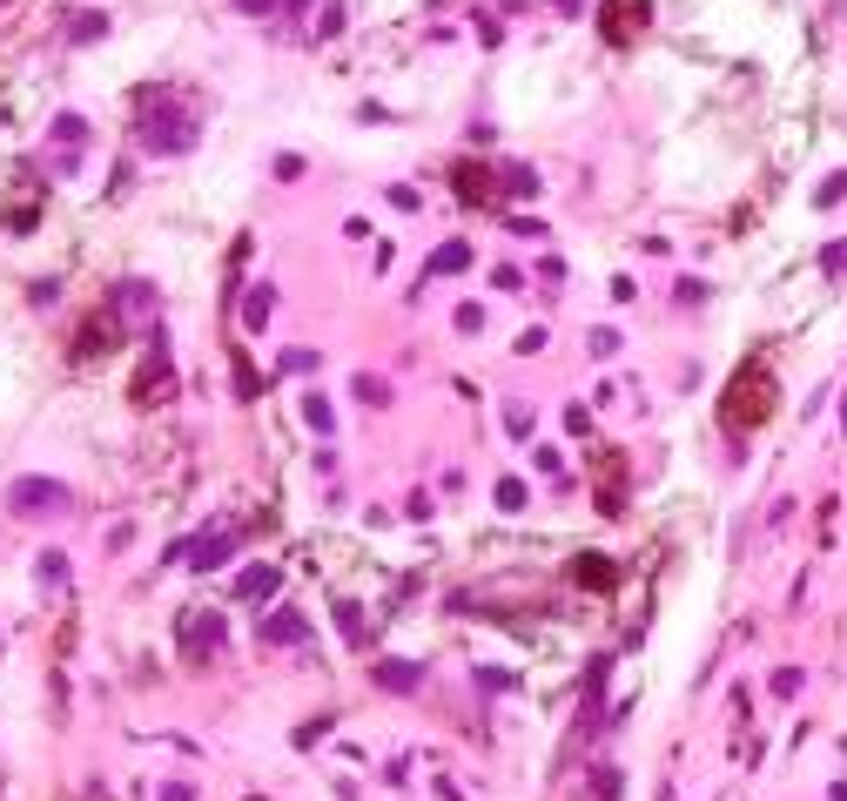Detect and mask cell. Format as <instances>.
<instances>
[{
    "label": "cell",
    "instance_id": "16",
    "mask_svg": "<svg viewBox=\"0 0 847 801\" xmlns=\"http://www.w3.org/2000/svg\"><path fill=\"white\" fill-rule=\"evenodd\" d=\"M559 14H579V0H559Z\"/></svg>",
    "mask_w": 847,
    "mask_h": 801
},
{
    "label": "cell",
    "instance_id": "12",
    "mask_svg": "<svg viewBox=\"0 0 847 801\" xmlns=\"http://www.w3.org/2000/svg\"><path fill=\"white\" fill-rule=\"evenodd\" d=\"M377 680L384 687H418V667H377Z\"/></svg>",
    "mask_w": 847,
    "mask_h": 801
},
{
    "label": "cell",
    "instance_id": "6",
    "mask_svg": "<svg viewBox=\"0 0 847 801\" xmlns=\"http://www.w3.org/2000/svg\"><path fill=\"white\" fill-rule=\"evenodd\" d=\"M182 640H188V654H196V646H216L222 620H216V613H196V620H182Z\"/></svg>",
    "mask_w": 847,
    "mask_h": 801
},
{
    "label": "cell",
    "instance_id": "3",
    "mask_svg": "<svg viewBox=\"0 0 847 801\" xmlns=\"http://www.w3.org/2000/svg\"><path fill=\"white\" fill-rule=\"evenodd\" d=\"M646 21H652V0H605V14H599V27H605V41H612V47L639 41Z\"/></svg>",
    "mask_w": 847,
    "mask_h": 801
},
{
    "label": "cell",
    "instance_id": "14",
    "mask_svg": "<svg viewBox=\"0 0 847 801\" xmlns=\"http://www.w3.org/2000/svg\"><path fill=\"white\" fill-rule=\"evenodd\" d=\"M242 14H269V7H283V0H236Z\"/></svg>",
    "mask_w": 847,
    "mask_h": 801
},
{
    "label": "cell",
    "instance_id": "5",
    "mask_svg": "<svg viewBox=\"0 0 847 801\" xmlns=\"http://www.w3.org/2000/svg\"><path fill=\"white\" fill-rule=\"evenodd\" d=\"M135 398L142 404H155V398H168V364H162V344H155V357H148V370L135 378Z\"/></svg>",
    "mask_w": 847,
    "mask_h": 801
},
{
    "label": "cell",
    "instance_id": "10",
    "mask_svg": "<svg viewBox=\"0 0 847 801\" xmlns=\"http://www.w3.org/2000/svg\"><path fill=\"white\" fill-rule=\"evenodd\" d=\"M464 263H471V249H464V243H444L438 257H430V269H438V277H444V269H464Z\"/></svg>",
    "mask_w": 847,
    "mask_h": 801
},
{
    "label": "cell",
    "instance_id": "4",
    "mask_svg": "<svg viewBox=\"0 0 847 801\" xmlns=\"http://www.w3.org/2000/svg\"><path fill=\"white\" fill-rule=\"evenodd\" d=\"M61 485L55 479H21V485H14V512H61Z\"/></svg>",
    "mask_w": 847,
    "mask_h": 801
},
{
    "label": "cell",
    "instance_id": "7",
    "mask_svg": "<svg viewBox=\"0 0 847 801\" xmlns=\"http://www.w3.org/2000/svg\"><path fill=\"white\" fill-rule=\"evenodd\" d=\"M458 196H471V202H491L498 189H491V176H484L478 162H464V168H458Z\"/></svg>",
    "mask_w": 847,
    "mask_h": 801
},
{
    "label": "cell",
    "instance_id": "1",
    "mask_svg": "<svg viewBox=\"0 0 847 801\" xmlns=\"http://www.w3.org/2000/svg\"><path fill=\"white\" fill-rule=\"evenodd\" d=\"M767 411H773V370L753 357V364H740L733 390L720 398V424L726 431H753V424H767Z\"/></svg>",
    "mask_w": 847,
    "mask_h": 801
},
{
    "label": "cell",
    "instance_id": "11",
    "mask_svg": "<svg viewBox=\"0 0 847 801\" xmlns=\"http://www.w3.org/2000/svg\"><path fill=\"white\" fill-rule=\"evenodd\" d=\"M579 579L585 586H612V566H605V559H579Z\"/></svg>",
    "mask_w": 847,
    "mask_h": 801
},
{
    "label": "cell",
    "instance_id": "8",
    "mask_svg": "<svg viewBox=\"0 0 847 801\" xmlns=\"http://www.w3.org/2000/svg\"><path fill=\"white\" fill-rule=\"evenodd\" d=\"M236 593H242V600H263V593H276V566H249Z\"/></svg>",
    "mask_w": 847,
    "mask_h": 801
},
{
    "label": "cell",
    "instance_id": "15",
    "mask_svg": "<svg viewBox=\"0 0 847 801\" xmlns=\"http://www.w3.org/2000/svg\"><path fill=\"white\" fill-rule=\"evenodd\" d=\"M162 801H188V788H162Z\"/></svg>",
    "mask_w": 847,
    "mask_h": 801
},
{
    "label": "cell",
    "instance_id": "13",
    "mask_svg": "<svg viewBox=\"0 0 847 801\" xmlns=\"http://www.w3.org/2000/svg\"><path fill=\"white\" fill-rule=\"evenodd\" d=\"M498 505H505V512H518V505H525V485L505 479V485H498Z\"/></svg>",
    "mask_w": 847,
    "mask_h": 801
},
{
    "label": "cell",
    "instance_id": "9",
    "mask_svg": "<svg viewBox=\"0 0 847 801\" xmlns=\"http://www.w3.org/2000/svg\"><path fill=\"white\" fill-rule=\"evenodd\" d=\"M263 640H309V626L297 620V613H276V620L263 626Z\"/></svg>",
    "mask_w": 847,
    "mask_h": 801
},
{
    "label": "cell",
    "instance_id": "2",
    "mask_svg": "<svg viewBox=\"0 0 847 801\" xmlns=\"http://www.w3.org/2000/svg\"><path fill=\"white\" fill-rule=\"evenodd\" d=\"M135 135H142V148L168 156V148H188V142H196V122H188V115H176V108H162V115H142V122H135Z\"/></svg>",
    "mask_w": 847,
    "mask_h": 801
}]
</instances>
